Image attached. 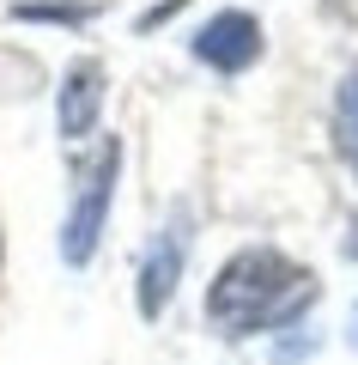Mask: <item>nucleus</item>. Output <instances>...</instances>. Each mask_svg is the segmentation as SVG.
<instances>
[{
	"instance_id": "obj_1",
	"label": "nucleus",
	"mask_w": 358,
	"mask_h": 365,
	"mask_svg": "<svg viewBox=\"0 0 358 365\" xmlns=\"http://www.w3.org/2000/svg\"><path fill=\"white\" fill-rule=\"evenodd\" d=\"M310 299V274L298 262H285L280 250H243L219 268L213 292H206V317L225 335H256V329L280 323L285 311Z\"/></svg>"
},
{
	"instance_id": "obj_2",
	"label": "nucleus",
	"mask_w": 358,
	"mask_h": 365,
	"mask_svg": "<svg viewBox=\"0 0 358 365\" xmlns=\"http://www.w3.org/2000/svg\"><path fill=\"white\" fill-rule=\"evenodd\" d=\"M115 177H122V140H103L98 165L85 170V182H79V195H73V213H67V225H61V256L73 262V268H85L91 250H98V237H103Z\"/></svg>"
},
{
	"instance_id": "obj_3",
	"label": "nucleus",
	"mask_w": 358,
	"mask_h": 365,
	"mask_svg": "<svg viewBox=\"0 0 358 365\" xmlns=\"http://www.w3.org/2000/svg\"><path fill=\"white\" fill-rule=\"evenodd\" d=\"M194 55H201L206 67H219V73H243L249 61L261 55V19L256 13H213L201 31H194V43H189Z\"/></svg>"
},
{
	"instance_id": "obj_4",
	"label": "nucleus",
	"mask_w": 358,
	"mask_h": 365,
	"mask_svg": "<svg viewBox=\"0 0 358 365\" xmlns=\"http://www.w3.org/2000/svg\"><path fill=\"white\" fill-rule=\"evenodd\" d=\"M182 237H189V220L177 213V220L152 237V250L140 256V317H158L170 304V292H177V280H182Z\"/></svg>"
},
{
	"instance_id": "obj_5",
	"label": "nucleus",
	"mask_w": 358,
	"mask_h": 365,
	"mask_svg": "<svg viewBox=\"0 0 358 365\" xmlns=\"http://www.w3.org/2000/svg\"><path fill=\"white\" fill-rule=\"evenodd\" d=\"M103 110V67L98 61H73L61 79V104H55V122H61V140H85L98 128Z\"/></svg>"
},
{
	"instance_id": "obj_6",
	"label": "nucleus",
	"mask_w": 358,
	"mask_h": 365,
	"mask_svg": "<svg viewBox=\"0 0 358 365\" xmlns=\"http://www.w3.org/2000/svg\"><path fill=\"white\" fill-rule=\"evenodd\" d=\"M334 146H340V158L358 170V67L340 79V91H334Z\"/></svg>"
},
{
	"instance_id": "obj_7",
	"label": "nucleus",
	"mask_w": 358,
	"mask_h": 365,
	"mask_svg": "<svg viewBox=\"0 0 358 365\" xmlns=\"http://www.w3.org/2000/svg\"><path fill=\"white\" fill-rule=\"evenodd\" d=\"M352 347H358V311H352Z\"/></svg>"
}]
</instances>
